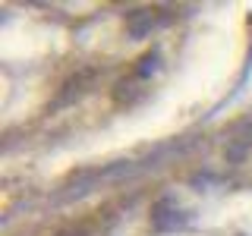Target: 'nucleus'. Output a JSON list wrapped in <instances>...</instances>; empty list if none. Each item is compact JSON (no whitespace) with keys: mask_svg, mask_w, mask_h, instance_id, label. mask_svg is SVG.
<instances>
[{"mask_svg":"<svg viewBox=\"0 0 252 236\" xmlns=\"http://www.w3.org/2000/svg\"><path fill=\"white\" fill-rule=\"evenodd\" d=\"M152 224L158 227V230H177V227L186 224V214L180 211V205L173 199H161L152 208Z\"/></svg>","mask_w":252,"mask_h":236,"instance_id":"1","label":"nucleus"},{"mask_svg":"<svg viewBox=\"0 0 252 236\" xmlns=\"http://www.w3.org/2000/svg\"><path fill=\"white\" fill-rule=\"evenodd\" d=\"M161 22H164L161 10H136L126 19V31H129V38H145V35H152Z\"/></svg>","mask_w":252,"mask_h":236,"instance_id":"2","label":"nucleus"},{"mask_svg":"<svg viewBox=\"0 0 252 236\" xmlns=\"http://www.w3.org/2000/svg\"><path fill=\"white\" fill-rule=\"evenodd\" d=\"M152 73H158V54H148V57H142V66H139V79H148Z\"/></svg>","mask_w":252,"mask_h":236,"instance_id":"3","label":"nucleus"}]
</instances>
